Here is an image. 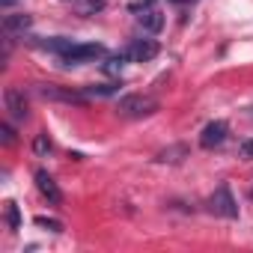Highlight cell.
<instances>
[{"instance_id":"cell-17","label":"cell","mask_w":253,"mask_h":253,"mask_svg":"<svg viewBox=\"0 0 253 253\" xmlns=\"http://www.w3.org/2000/svg\"><path fill=\"white\" fill-rule=\"evenodd\" d=\"M185 155H188V149H185V146H173V149H164V152L158 155V161H164V164H167V161H170V164H179Z\"/></svg>"},{"instance_id":"cell-1","label":"cell","mask_w":253,"mask_h":253,"mask_svg":"<svg viewBox=\"0 0 253 253\" xmlns=\"http://www.w3.org/2000/svg\"><path fill=\"white\" fill-rule=\"evenodd\" d=\"M116 110H119L122 116H128V119H140V116H149V113L158 110V98L140 95V92H134V95H122L119 104H116Z\"/></svg>"},{"instance_id":"cell-3","label":"cell","mask_w":253,"mask_h":253,"mask_svg":"<svg viewBox=\"0 0 253 253\" xmlns=\"http://www.w3.org/2000/svg\"><path fill=\"white\" fill-rule=\"evenodd\" d=\"M104 57V45L98 42H86V45H72L66 54H60V60L66 66H84V63H95Z\"/></svg>"},{"instance_id":"cell-9","label":"cell","mask_w":253,"mask_h":253,"mask_svg":"<svg viewBox=\"0 0 253 253\" xmlns=\"http://www.w3.org/2000/svg\"><path fill=\"white\" fill-rule=\"evenodd\" d=\"M30 24H33L30 15H24V12H9V15H3V36H6V39L24 36V33L30 30Z\"/></svg>"},{"instance_id":"cell-14","label":"cell","mask_w":253,"mask_h":253,"mask_svg":"<svg viewBox=\"0 0 253 253\" xmlns=\"http://www.w3.org/2000/svg\"><path fill=\"white\" fill-rule=\"evenodd\" d=\"M3 214H6V223H9V229H21V211H18V203H6L3 206Z\"/></svg>"},{"instance_id":"cell-11","label":"cell","mask_w":253,"mask_h":253,"mask_svg":"<svg viewBox=\"0 0 253 253\" xmlns=\"http://www.w3.org/2000/svg\"><path fill=\"white\" fill-rule=\"evenodd\" d=\"M36 48H42V51H54V54H66L75 42L72 39H66V36H57V39H39V42H33Z\"/></svg>"},{"instance_id":"cell-13","label":"cell","mask_w":253,"mask_h":253,"mask_svg":"<svg viewBox=\"0 0 253 253\" xmlns=\"http://www.w3.org/2000/svg\"><path fill=\"white\" fill-rule=\"evenodd\" d=\"M125 60H128V51H122V54H113V57H107L104 60V75H119L122 72V66H125Z\"/></svg>"},{"instance_id":"cell-5","label":"cell","mask_w":253,"mask_h":253,"mask_svg":"<svg viewBox=\"0 0 253 253\" xmlns=\"http://www.w3.org/2000/svg\"><path fill=\"white\" fill-rule=\"evenodd\" d=\"M3 104H6V110H9V116H12L15 122H24V119H27L30 104H27V98H24V92H21L18 86H6V92H3Z\"/></svg>"},{"instance_id":"cell-7","label":"cell","mask_w":253,"mask_h":253,"mask_svg":"<svg viewBox=\"0 0 253 253\" xmlns=\"http://www.w3.org/2000/svg\"><path fill=\"white\" fill-rule=\"evenodd\" d=\"M161 54V45L155 39H134L131 48H128V60L131 63H149Z\"/></svg>"},{"instance_id":"cell-21","label":"cell","mask_w":253,"mask_h":253,"mask_svg":"<svg viewBox=\"0 0 253 253\" xmlns=\"http://www.w3.org/2000/svg\"><path fill=\"white\" fill-rule=\"evenodd\" d=\"M9 3H15V0H3V6H9Z\"/></svg>"},{"instance_id":"cell-4","label":"cell","mask_w":253,"mask_h":253,"mask_svg":"<svg viewBox=\"0 0 253 253\" xmlns=\"http://www.w3.org/2000/svg\"><path fill=\"white\" fill-rule=\"evenodd\" d=\"M209 206H211L214 214H220V217H226V220H235V217H238V203H235V197H232V191H229L226 182L214 188Z\"/></svg>"},{"instance_id":"cell-12","label":"cell","mask_w":253,"mask_h":253,"mask_svg":"<svg viewBox=\"0 0 253 253\" xmlns=\"http://www.w3.org/2000/svg\"><path fill=\"white\" fill-rule=\"evenodd\" d=\"M116 92H119V84H89V86H84L86 98H107V95H116Z\"/></svg>"},{"instance_id":"cell-18","label":"cell","mask_w":253,"mask_h":253,"mask_svg":"<svg viewBox=\"0 0 253 253\" xmlns=\"http://www.w3.org/2000/svg\"><path fill=\"white\" fill-rule=\"evenodd\" d=\"M36 226L51 229V232H63V223H60V220H54V217H45V214H39V217H36Z\"/></svg>"},{"instance_id":"cell-8","label":"cell","mask_w":253,"mask_h":253,"mask_svg":"<svg viewBox=\"0 0 253 253\" xmlns=\"http://www.w3.org/2000/svg\"><path fill=\"white\" fill-rule=\"evenodd\" d=\"M33 179H36V188L42 191V197H45L51 206H60V203H63V191L57 188V182H54V176H51L48 170H36Z\"/></svg>"},{"instance_id":"cell-10","label":"cell","mask_w":253,"mask_h":253,"mask_svg":"<svg viewBox=\"0 0 253 253\" xmlns=\"http://www.w3.org/2000/svg\"><path fill=\"white\" fill-rule=\"evenodd\" d=\"M137 24H140L143 30H149V33H158V30L164 27V12L155 9V6H149V9L137 12Z\"/></svg>"},{"instance_id":"cell-15","label":"cell","mask_w":253,"mask_h":253,"mask_svg":"<svg viewBox=\"0 0 253 253\" xmlns=\"http://www.w3.org/2000/svg\"><path fill=\"white\" fill-rule=\"evenodd\" d=\"M51 149H54V143H51V137H48L45 131H39V134H36V140H33V152H36L39 158H45V155H48Z\"/></svg>"},{"instance_id":"cell-16","label":"cell","mask_w":253,"mask_h":253,"mask_svg":"<svg viewBox=\"0 0 253 253\" xmlns=\"http://www.w3.org/2000/svg\"><path fill=\"white\" fill-rule=\"evenodd\" d=\"M107 3L104 0H78V12L81 15H95V12H101Z\"/></svg>"},{"instance_id":"cell-19","label":"cell","mask_w":253,"mask_h":253,"mask_svg":"<svg viewBox=\"0 0 253 253\" xmlns=\"http://www.w3.org/2000/svg\"><path fill=\"white\" fill-rule=\"evenodd\" d=\"M0 140H3V146H12V143H15V128H12L9 122L0 125Z\"/></svg>"},{"instance_id":"cell-6","label":"cell","mask_w":253,"mask_h":253,"mask_svg":"<svg viewBox=\"0 0 253 253\" xmlns=\"http://www.w3.org/2000/svg\"><path fill=\"white\" fill-rule=\"evenodd\" d=\"M226 134H229V125H226L223 119H214V122H209L206 128H203L200 146H203V149H214V146H220V143L226 140Z\"/></svg>"},{"instance_id":"cell-22","label":"cell","mask_w":253,"mask_h":253,"mask_svg":"<svg viewBox=\"0 0 253 253\" xmlns=\"http://www.w3.org/2000/svg\"><path fill=\"white\" fill-rule=\"evenodd\" d=\"M173 3H188V0H173Z\"/></svg>"},{"instance_id":"cell-20","label":"cell","mask_w":253,"mask_h":253,"mask_svg":"<svg viewBox=\"0 0 253 253\" xmlns=\"http://www.w3.org/2000/svg\"><path fill=\"white\" fill-rule=\"evenodd\" d=\"M238 152H241V158H253V137H247V140H241V146H238Z\"/></svg>"},{"instance_id":"cell-2","label":"cell","mask_w":253,"mask_h":253,"mask_svg":"<svg viewBox=\"0 0 253 253\" xmlns=\"http://www.w3.org/2000/svg\"><path fill=\"white\" fill-rule=\"evenodd\" d=\"M33 92L45 101H63V104H86L84 89H69V86H57V84H36Z\"/></svg>"}]
</instances>
